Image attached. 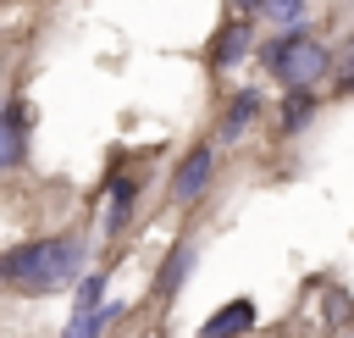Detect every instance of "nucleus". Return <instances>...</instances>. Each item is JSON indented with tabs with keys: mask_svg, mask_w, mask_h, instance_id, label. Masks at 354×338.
Instances as JSON below:
<instances>
[{
	"mask_svg": "<svg viewBox=\"0 0 354 338\" xmlns=\"http://www.w3.org/2000/svg\"><path fill=\"white\" fill-rule=\"evenodd\" d=\"M260 66L271 72V83H282V94H321L326 78H332V44L315 39L304 22L277 28L260 44Z\"/></svg>",
	"mask_w": 354,
	"mask_h": 338,
	"instance_id": "2",
	"label": "nucleus"
},
{
	"mask_svg": "<svg viewBox=\"0 0 354 338\" xmlns=\"http://www.w3.org/2000/svg\"><path fill=\"white\" fill-rule=\"evenodd\" d=\"M28 155V105H6L0 111V172H11Z\"/></svg>",
	"mask_w": 354,
	"mask_h": 338,
	"instance_id": "7",
	"label": "nucleus"
},
{
	"mask_svg": "<svg viewBox=\"0 0 354 338\" xmlns=\"http://www.w3.org/2000/svg\"><path fill=\"white\" fill-rule=\"evenodd\" d=\"M194 260H199V249H194L188 238H183V244H171V255H166V266H160V277H155V294H160V299L183 294V283H188Z\"/></svg>",
	"mask_w": 354,
	"mask_h": 338,
	"instance_id": "9",
	"label": "nucleus"
},
{
	"mask_svg": "<svg viewBox=\"0 0 354 338\" xmlns=\"http://www.w3.org/2000/svg\"><path fill=\"white\" fill-rule=\"evenodd\" d=\"M116 316H122V305H116V299H105V305H94V310H83V316H72V321H66V338H100Z\"/></svg>",
	"mask_w": 354,
	"mask_h": 338,
	"instance_id": "11",
	"label": "nucleus"
},
{
	"mask_svg": "<svg viewBox=\"0 0 354 338\" xmlns=\"http://www.w3.org/2000/svg\"><path fill=\"white\" fill-rule=\"evenodd\" d=\"M94 305H105V277H100V272H88V277L77 283V305H72V316H83V310H94Z\"/></svg>",
	"mask_w": 354,
	"mask_h": 338,
	"instance_id": "15",
	"label": "nucleus"
},
{
	"mask_svg": "<svg viewBox=\"0 0 354 338\" xmlns=\"http://www.w3.org/2000/svg\"><path fill=\"white\" fill-rule=\"evenodd\" d=\"M260 111H266V94H260V89H238V94L221 105V139L238 144V139L260 122Z\"/></svg>",
	"mask_w": 354,
	"mask_h": 338,
	"instance_id": "5",
	"label": "nucleus"
},
{
	"mask_svg": "<svg viewBox=\"0 0 354 338\" xmlns=\"http://www.w3.org/2000/svg\"><path fill=\"white\" fill-rule=\"evenodd\" d=\"M133 205H138V177L116 172L111 177V199H105V233H122L133 222Z\"/></svg>",
	"mask_w": 354,
	"mask_h": 338,
	"instance_id": "8",
	"label": "nucleus"
},
{
	"mask_svg": "<svg viewBox=\"0 0 354 338\" xmlns=\"http://www.w3.org/2000/svg\"><path fill=\"white\" fill-rule=\"evenodd\" d=\"M337 338H354V332H337Z\"/></svg>",
	"mask_w": 354,
	"mask_h": 338,
	"instance_id": "17",
	"label": "nucleus"
},
{
	"mask_svg": "<svg viewBox=\"0 0 354 338\" xmlns=\"http://www.w3.org/2000/svg\"><path fill=\"white\" fill-rule=\"evenodd\" d=\"M0 283L22 288V294H55L66 283H83V238L55 233V238H33L0 255Z\"/></svg>",
	"mask_w": 354,
	"mask_h": 338,
	"instance_id": "1",
	"label": "nucleus"
},
{
	"mask_svg": "<svg viewBox=\"0 0 354 338\" xmlns=\"http://www.w3.org/2000/svg\"><path fill=\"white\" fill-rule=\"evenodd\" d=\"M332 94H343V100H354V33L332 50Z\"/></svg>",
	"mask_w": 354,
	"mask_h": 338,
	"instance_id": "13",
	"label": "nucleus"
},
{
	"mask_svg": "<svg viewBox=\"0 0 354 338\" xmlns=\"http://www.w3.org/2000/svg\"><path fill=\"white\" fill-rule=\"evenodd\" d=\"M227 6H232L238 17H260V11H266V0H227Z\"/></svg>",
	"mask_w": 354,
	"mask_h": 338,
	"instance_id": "16",
	"label": "nucleus"
},
{
	"mask_svg": "<svg viewBox=\"0 0 354 338\" xmlns=\"http://www.w3.org/2000/svg\"><path fill=\"white\" fill-rule=\"evenodd\" d=\"M315 111H321V94H282L277 122H282V133L293 139V133H304V127L315 122Z\"/></svg>",
	"mask_w": 354,
	"mask_h": 338,
	"instance_id": "10",
	"label": "nucleus"
},
{
	"mask_svg": "<svg viewBox=\"0 0 354 338\" xmlns=\"http://www.w3.org/2000/svg\"><path fill=\"white\" fill-rule=\"evenodd\" d=\"M260 321V310H254V299L243 294V299H227L216 316H205V327H199V338H243L249 327Z\"/></svg>",
	"mask_w": 354,
	"mask_h": 338,
	"instance_id": "6",
	"label": "nucleus"
},
{
	"mask_svg": "<svg viewBox=\"0 0 354 338\" xmlns=\"http://www.w3.org/2000/svg\"><path fill=\"white\" fill-rule=\"evenodd\" d=\"M243 55H260L254 50V17H232L221 33H216V50H210V66L216 72H232Z\"/></svg>",
	"mask_w": 354,
	"mask_h": 338,
	"instance_id": "4",
	"label": "nucleus"
},
{
	"mask_svg": "<svg viewBox=\"0 0 354 338\" xmlns=\"http://www.w3.org/2000/svg\"><path fill=\"white\" fill-rule=\"evenodd\" d=\"M321 316H326L332 338L348 332V321H354V294H348V288H326V294H321Z\"/></svg>",
	"mask_w": 354,
	"mask_h": 338,
	"instance_id": "12",
	"label": "nucleus"
},
{
	"mask_svg": "<svg viewBox=\"0 0 354 338\" xmlns=\"http://www.w3.org/2000/svg\"><path fill=\"white\" fill-rule=\"evenodd\" d=\"M210 183H216V150L210 144H194L177 161V172H171V205H199Z\"/></svg>",
	"mask_w": 354,
	"mask_h": 338,
	"instance_id": "3",
	"label": "nucleus"
},
{
	"mask_svg": "<svg viewBox=\"0 0 354 338\" xmlns=\"http://www.w3.org/2000/svg\"><path fill=\"white\" fill-rule=\"evenodd\" d=\"M304 11H310V0H266V22H277V28H299L304 22Z\"/></svg>",
	"mask_w": 354,
	"mask_h": 338,
	"instance_id": "14",
	"label": "nucleus"
}]
</instances>
